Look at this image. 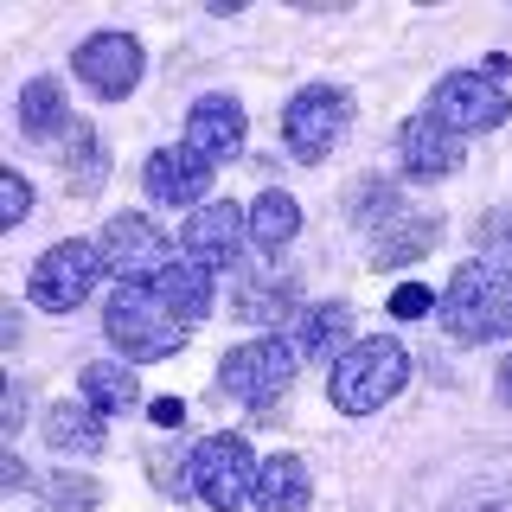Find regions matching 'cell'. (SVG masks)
Masks as SVG:
<instances>
[{"instance_id": "4316f807", "label": "cell", "mask_w": 512, "mask_h": 512, "mask_svg": "<svg viewBox=\"0 0 512 512\" xmlns=\"http://www.w3.org/2000/svg\"><path fill=\"white\" fill-rule=\"evenodd\" d=\"M480 263L512 269V199H506V205H493V212L480 218Z\"/></svg>"}, {"instance_id": "7c38bea8", "label": "cell", "mask_w": 512, "mask_h": 512, "mask_svg": "<svg viewBox=\"0 0 512 512\" xmlns=\"http://www.w3.org/2000/svg\"><path fill=\"white\" fill-rule=\"evenodd\" d=\"M244 237H250V218H244V205H231V199H212V205H199V212L186 218V231H180V250H186V263H199V269H224V263H237Z\"/></svg>"}, {"instance_id": "6da1fadb", "label": "cell", "mask_w": 512, "mask_h": 512, "mask_svg": "<svg viewBox=\"0 0 512 512\" xmlns=\"http://www.w3.org/2000/svg\"><path fill=\"white\" fill-rule=\"evenodd\" d=\"M103 333L122 359H173L192 340V320L154 282H116L103 301Z\"/></svg>"}, {"instance_id": "ac0fdd59", "label": "cell", "mask_w": 512, "mask_h": 512, "mask_svg": "<svg viewBox=\"0 0 512 512\" xmlns=\"http://www.w3.org/2000/svg\"><path fill=\"white\" fill-rule=\"evenodd\" d=\"M288 346L301 352V359H340L352 346V314L340 301H320V308H301L288 320Z\"/></svg>"}, {"instance_id": "ba28073f", "label": "cell", "mask_w": 512, "mask_h": 512, "mask_svg": "<svg viewBox=\"0 0 512 512\" xmlns=\"http://www.w3.org/2000/svg\"><path fill=\"white\" fill-rule=\"evenodd\" d=\"M429 116H436L448 135H493L512 116V96L493 84L487 71H448L436 90H429Z\"/></svg>"}, {"instance_id": "52a82bcc", "label": "cell", "mask_w": 512, "mask_h": 512, "mask_svg": "<svg viewBox=\"0 0 512 512\" xmlns=\"http://www.w3.org/2000/svg\"><path fill=\"white\" fill-rule=\"evenodd\" d=\"M346 116H352V96L340 84H308L288 96L282 109V141L288 154L301 160V167H320V160L333 154V141L346 135Z\"/></svg>"}, {"instance_id": "e0dca14e", "label": "cell", "mask_w": 512, "mask_h": 512, "mask_svg": "<svg viewBox=\"0 0 512 512\" xmlns=\"http://www.w3.org/2000/svg\"><path fill=\"white\" fill-rule=\"evenodd\" d=\"M308 500H314V480H308V468H301V455L256 461V487H250L256 512H308Z\"/></svg>"}, {"instance_id": "83f0119b", "label": "cell", "mask_w": 512, "mask_h": 512, "mask_svg": "<svg viewBox=\"0 0 512 512\" xmlns=\"http://www.w3.org/2000/svg\"><path fill=\"white\" fill-rule=\"evenodd\" d=\"M0 224H7V231H20V224L32 218V186H26V173L20 167H7V180H0Z\"/></svg>"}, {"instance_id": "7a4b0ae2", "label": "cell", "mask_w": 512, "mask_h": 512, "mask_svg": "<svg viewBox=\"0 0 512 512\" xmlns=\"http://www.w3.org/2000/svg\"><path fill=\"white\" fill-rule=\"evenodd\" d=\"M404 384H410L404 340H391V333H365V340H352L340 359H333L327 397H333V410H340V416H372V410L391 404Z\"/></svg>"}, {"instance_id": "484cf974", "label": "cell", "mask_w": 512, "mask_h": 512, "mask_svg": "<svg viewBox=\"0 0 512 512\" xmlns=\"http://www.w3.org/2000/svg\"><path fill=\"white\" fill-rule=\"evenodd\" d=\"M39 500L52 512H96V506H103V487H96L90 474H45Z\"/></svg>"}, {"instance_id": "d6986e66", "label": "cell", "mask_w": 512, "mask_h": 512, "mask_svg": "<svg viewBox=\"0 0 512 512\" xmlns=\"http://www.w3.org/2000/svg\"><path fill=\"white\" fill-rule=\"evenodd\" d=\"M71 103H64V84L58 77H32V84L20 90V135L26 141H58L71 135Z\"/></svg>"}, {"instance_id": "4dcf8cb0", "label": "cell", "mask_w": 512, "mask_h": 512, "mask_svg": "<svg viewBox=\"0 0 512 512\" xmlns=\"http://www.w3.org/2000/svg\"><path fill=\"white\" fill-rule=\"evenodd\" d=\"M20 404H26V391H20V384H7V429H20V423H26V410H20Z\"/></svg>"}, {"instance_id": "2e32d148", "label": "cell", "mask_w": 512, "mask_h": 512, "mask_svg": "<svg viewBox=\"0 0 512 512\" xmlns=\"http://www.w3.org/2000/svg\"><path fill=\"white\" fill-rule=\"evenodd\" d=\"M39 429H45V448H52V455H103V442H109V416L90 410L84 397L52 404Z\"/></svg>"}, {"instance_id": "cb8c5ba5", "label": "cell", "mask_w": 512, "mask_h": 512, "mask_svg": "<svg viewBox=\"0 0 512 512\" xmlns=\"http://www.w3.org/2000/svg\"><path fill=\"white\" fill-rule=\"evenodd\" d=\"M346 212H352V224L378 231V224H391L397 212H404V192H397L391 180H359V186L346 192Z\"/></svg>"}, {"instance_id": "5bb4252c", "label": "cell", "mask_w": 512, "mask_h": 512, "mask_svg": "<svg viewBox=\"0 0 512 512\" xmlns=\"http://www.w3.org/2000/svg\"><path fill=\"white\" fill-rule=\"evenodd\" d=\"M244 135H250V116L237 96H199L186 109V148L205 154L212 167H224L231 154H244Z\"/></svg>"}, {"instance_id": "4fadbf2b", "label": "cell", "mask_w": 512, "mask_h": 512, "mask_svg": "<svg viewBox=\"0 0 512 512\" xmlns=\"http://www.w3.org/2000/svg\"><path fill=\"white\" fill-rule=\"evenodd\" d=\"M397 160H404L410 180H448V173H461V160H468V141L448 135V128L423 109V116H410L397 128Z\"/></svg>"}, {"instance_id": "d6a6232c", "label": "cell", "mask_w": 512, "mask_h": 512, "mask_svg": "<svg viewBox=\"0 0 512 512\" xmlns=\"http://www.w3.org/2000/svg\"><path fill=\"white\" fill-rule=\"evenodd\" d=\"M500 397H506V404H512V359L500 365Z\"/></svg>"}, {"instance_id": "8992f818", "label": "cell", "mask_w": 512, "mask_h": 512, "mask_svg": "<svg viewBox=\"0 0 512 512\" xmlns=\"http://www.w3.org/2000/svg\"><path fill=\"white\" fill-rule=\"evenodd\" d=\"M186 480H192V493H199L212 512L250 506V487H256V455H250V442L231 436V429L205 436V442L186 455Z\"/></svg>"}, {"instance_id": "f546056e", "label": "cell", "mask_w": 512, "mask_h": 512, "mask_svg": "<svg viewBox=\"0 0 512 512\" xmlns=\"http://www.w3.org/2000/svg\"><path fill=\"white\" fill-rule=\"evenodd\" d=\"M148 416H154L160 429H180V423H186V404H180V397H154V410H148Z\"/></svg>"}, {"instance_id": "8fae6325", "label": "cell", "mask_w": 512, "mask_h": 512, "mask_svg": "<svg viewBox=\"0 0 512 512\" xmlns=\"http://www.w3.org/2000/svg\"><path fill=\"white\" fill-rule=\"evenodd\" d=\"M212 180H218V167L205 154H192L186 141H180V148H154L148 167H141V192H148L154 205H192V212L205 205Z\"/></svg>"}, {"instance_id": "d4e9b609", "label": "cell", "mask_w": 512, "mask_h": 512, "mask_svg": "<svg viewBox=\"0 0 512 512\" xmlns=\"http://www.w3.org/2000/svg\"><path fill=\"white\" fill-rule=\"evenodd\" d=\"M71 186L77 192H103V180H109V154H103V141H96V128H84L77 122L71 128Z\"/></svg>"}, {"instance_id": "9a60e30c", "label": "cell", "mask_w": 512, "mask_h": 512, "mask_svg": "<svg viewBox=\"0 0 512 512\" xmlns=\"http://www.w3.org/2000/svg\"><path fill=\"white\" fill-rule=\"evenodd\" d=\"M442 244V218L436 212H397L391 224L372 231V269H404V263H423L429 250Z\"/></svg>"}, {"instance_id": "ffe728a7", "label": "cell", "mask_w": 512, "mask_h": 512, "mask_svg": "<svg viewBox=\"0 0 512 512\" xmlns=\"http://www.w3.org/2000/svg\"><path fill=\"white\" fill-rule=\"evenodd\" d=\"M77 397H84L90 410L116 416V410L141 404V384H135V372H128V359H90L84 372H77Z\"/></svg>"}, {"instance_id": "3957f363", "label": "cell", "mask_w": 512, "mask_h": 512, "mask_svg": "<svg viewBox=\"0 0 512 512\" xmlns=\"http://www.w3.org/2000/svg\"><path fill=\"white\" fill-rule=\"evenodd\" d=\"M442 333L448 340H461V346H487V340H506L512 333V269L500 263H461L455 269V282H448V295H442Z\"/></svg>"}, {"instance_id": "9c48e42d", "label": "cell", "mask_w": 512, "mask_h": 512, "mask_svg": "<svg viewBox=\"0 0 512 512\" xmlns=\"http://www.w3.org/2000/svg\"><path fill=\"white\" fill-rule=\"evenodd\" d=\"M167 250H173V237L160 231L148 212H116L96 231V256H103V269L116 282H154L160 269L173 263Z\"/></svg>"}, {"instance_id": "30bf717a", "label": "cell", "mask_w": 512, "mask_h": 512, "mask_svg": "<svg viewBox=\"0 0 512 512\" xmlns=\"http://www.w3.org/2000/svg\"><path fill=\"white\" fill-rule=\"evenodd\" d=\"M71 71L84 77L103 103H122V96L141 84V71H148V52H141L135 32H90L71 52Z\"/></svg>"}, {"instance_id": "603a6c76", "label": "cell", "mask_w": 512, "mask_h": 512, "mask_svg": "<svg viewBox=\"0 0 512 512\" xmlns=\"http://www.w3.org/2000/svg\"><path fill=\"white\" fill-rule=\"evenodd\" d=\"M237 314H244L250 327H276V320H295L301 314V295H295V282H244Z\"/></svg>"}, {"instance_id": "277c9868", "label": "cell", "mask_w": 512, "mask_h": 512, "mask_svg": "<svg viewBox=\"0 0 512 512\" xmlns=\"http://www.w3.org/2000/svg\"><path fill=\"white\" fill-rule=\"evenodd\" d=\"M295 372H301V352L288 346V333H256V340L231 346L218 359V384L237 397V404H250V410L282 404V391L295 384Z\"/></svg>"}, {"instance_id": "f1b7e54d", "label": "cell", "mask_w": 512, "mask_h": 512, "mask_svg": "<svg viewBox=\"0 0 512 512\" xmlns=\"http://www.w3.org/2000/svg\"><path fill=\"white\" fill-rule=\"evenodd\" d=\"M429 308H436V295H429L423 282H404L391 301H384V314H391V320H423Z\"/></svg>"}, {"instance_id": "1f68e13d", "label": "cell", "mask_w": 512, "mask_h": 512, "mask_svg": "<svg viewBox=\"0 0 512 512\" xmlns=\"http://www.w3.org/2000/svg\"><path fill=\"white\" fill-rule=\"evenodd\" d=\"M506 71H512V52H493V58H487V77H493V84H500Z\"/></svg>"}, {"instance_id": "5b68a950", "label": "cell", "mask_w": 512, "mask_h": 512, "mask_svg": "<svg viewBox=\"0 0 512 512\" xmlns=\"http://www.w3.org/2000/svg\"><path fill=\"white\" fill-rule=\"evenodd\" d=\"M96 276H103V256H96V237H64L32 263L26 295L39 314H77L96 295Z\"/></svg>"}, {"instance_id": "44dd1931", "label": "cell", "mask_w": 512, "mask_h": 512, "mask_svg": "<svg viewBox=\"0 0 512 512\" xmlns=\"http://www.w3.org/2000/svg\"><path fill=\"white\" fill-rule=\"evenodd\" d=\"M244 218H250V237H256V250H282V244H295V231H301V205L288 199L282 186L256 192V199L244 205Z\"/></svg>"}, {"instance_id": "7402d4cb", "label": "cell", "mask_w": 512, "mask_h": 512, "mask_svg": "<svg viewBox=\"0 0 512 512\" xmlns=\"http://www.w3.org/2000/svg\"><path fill=\"white\" fill-rule=\"evenodd\" d=\"M154 288H160V295H167L173 308H180V314L192 320V327H199V320L212 314V269L186 263V256H173V263L154 276Z\"/></svg>"}]
</instances>
